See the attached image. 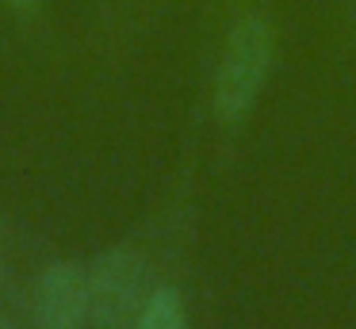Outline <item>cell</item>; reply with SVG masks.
<instances>
[{
	"label": "cell",
	"mask_w": 356,
	"mask_h": 329,
	"mask_svg": "<svg viewBox=\"0 0 356 329\" xmlns=\"http://www.w3.org/2000/svg\"><path fill=\"white\" fill-rule=\"evenodd\" d=\"M272 61H276V31L268 15L245 12L226 35V46L215 65V84H211V104L222 122H238L253 111L268 84Z\"/></svg>",
	"instance_id": "obj_1"
},
{
	"label": "cell",
	"mask_w": 356,
	"mask_h": 329,
	"mask_svg": "<svg viewBox=\"0 0 356 329\" xmlns=\"http://www.w3.org/2000/svg\"><path fill=\"white\" fill-rule=\"evenodd\" d=\"M85 268H88V321H92V329H134L149 291H154L142 252L115 245Z\"/></svg>",
	"instance_id": "obj_2"
},
{
	"label": "cell",
	"mask_w": 356,
	"mask_h": 329,
	"mask_svg": "<svg viewBox=\"0 0 356 329\" xmlns=\"http://www.w3.org/2000/svg\"><path fill=\"white\" fill-rule=\"evenodd\" d=\"M35 329H92L88 321V268L54 260L42 268L31 295Z\"/></svg>",
	"instance_id": "obj_3"
},
{
	"label": "cell",
	"mask_w": 356,
	"mask_h": 329,
	"mask_svg": "<svg viewBox=\"0 0 356 329\" xmlns=\"http://www.w3.org/2000/svg\"><path fill=\"white\" fill-rule=\"evenodd\" d=\"M134 329H188V314H184V303L172 287H154L142 306Z\"/></svg>",
	"instance_id": "obj_4"
},
{
	"label": "cell",
	"mask_w": 356,
	"mask_h": 329,
	"mask_svg": "<svg viewBox=\"0 0 356 329\" xmlns=\"http://www.w3.org/2000/svg\"><path fill=\"white\" fill-rule=\"evenodd\" d=\"M8 4H12V8H39L42 0H8Z\"/></svg>",
	"instance_id": "obj_5"
},
{
	"label": "cell",
	"mask_w": 356,
	"mask_h": 329,
	"mask_svg": "<svg viewBox=\"0 0 356 329\" xmlns=\"http://www.w3.org/2000/svg\"><path fill=\"white\" fill-rule=\"evenodd\" d=\"M0 329H12V321H8V318H4V314H0Z\"/></svg>",
	"instance_id": "obj_6"
}]
</instances>
